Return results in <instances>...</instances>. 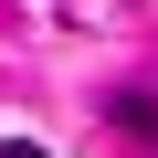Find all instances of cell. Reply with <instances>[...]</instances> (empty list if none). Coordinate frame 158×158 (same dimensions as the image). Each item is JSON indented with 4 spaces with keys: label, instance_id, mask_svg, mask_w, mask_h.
<instances>
[{
    "label": "cell",
    "instance_id": "6da1fadb",
    "mask_svg": "<svg viewBox=\"0 0 158 158\" xmlns=\"http://www.w3.org/2000/svg\"><path fill=\"white\" fill-rule=\"evenodd\" d=\"M116 127H137V137H158V95H116Z\"/></svg>",
    "mask_w": 158,
    "mask_h": 158
},
{
    "label": "cell",
    "instance_id": "7a4b0ae2",
    "mask_svg": "<svg viewBox=\"0 0 158 158\" xmlns=\"http://www.w3.org/2000/svg\"><path fill=\"white\" fill-rule=\"evenodd\" d=\"M0 158H42V148H32V137H21V148H0Z\"/></svg>",
    "mask_w": 158,
    "mask_h": 158
}]
</instances>
